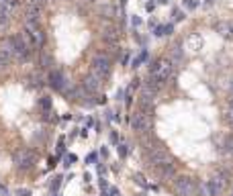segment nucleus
I'll use <instances>...</instances> for the list:
<instances>
[{
    "mask_svg": "<svg viewBox=\"0 0 233 196\" xmlns=\"http://www.w3.org/2000/svg\"><path fill=\"white\" fill-rule=\"evenodd\" d=\"M145 162H147V166H153V167L166 163L168 162V151H166V147L164 145H155V147H151V149H147L145 151Z\"/></svg>",
    "mask_w": 233,
    "mask_h": 196,
    "instance_id": "nucleus-8",
    "label": "nucleus"
},
{
    "mask_svg": "<svg viewBox=\"0 0 233 196\" xmlns=\"http://www.w3.org/2000/svg\"><path fill=\"white\" fill-rule=\"evenodd\" d=\"M133 180L137 182V184H139L141 188H149V184H147L145 182V178H143V174H135V176H133Z\"/></svg>",
    "mask_w": 233,
    "mask_h": 196,
    "instance_id": "nucleus-26",
    "label": "nucleus"
},
{
    "mask_svg": "<svg viewBox=\"0 0 233 196\" xmlns=\"http://www.w3.org/2000/svg\"><path fill=\"white\" fill-rule=\"evenodd\" d=\"M184 47L188 49L190 53H199L200 49L204 47V39L199 33H190L188 37H186V41H184Z\"/></svg>",
    "mask_w": 233,
    "mask_h": 196,
    "instance_id": "nucleus-15",
    "label": "nucleus"
},
{
    "mask_svg": "<svg viewBox=\"0 0 233 196\" xmlns=\"http://www.w3.org/2000/svg\"><path fill=\"white\" fill-rule=\"evenodd\" d=\"M174 190L178 196H196V182L190 176H176Z\"/></svg>",
    "mask_w": 233,
    "mask_h": 196,
    "instance_id": "nucleus-5",
    "label": "nucleus"
},
{
    "mask_svg": "<svg viewBox=\"0 0 233 196\" xmlns=\"http://www.w3.org/2000/svg\"><path fill=\"white\" fill-rule=\"evenodd\" d=\"M223 151L227 153V155H233V135H227L223 141Z\"/></svg>",
    "mask_w": 233,
    "mask_h": 196,
    "instance_id": "nucleus-23",
    "label": "nucleus"
},
{
    "mask_svg": "<svg viewBox=\"0 0 233 196\" xmlns=\"http://www.w3.org/2000/svg\"><path fill=\"white\" fill-rule=\"evenodd\" d=\"M0 194H4V196L8 194V190H6V186H2V184H0Z\"/></svg>",
    "mask_w": 233,
    "mask_h": 196,
    "instance_id": "nucleus-38",
    "label": "nucleus"
},
{
    "mask_svg": "<svg viewBox=\"0 0 233 196\" xmlns=\"http://www.w3.org/2000/svg\"><path fill=\"white\" fill-rule=\"evenodd\" d=\"M96 162V153H90V155H88V163H94Z\"/></svg>",
    "mask_w": 233,
    "mask_h": 196,
    "instance_id": "nucleus-36",
    "label": "nucleus"
},
{
    "mask_svg": "<svg viewBox=\"0 0 233 196\" xmlns=\"http://www.w3.org/2000/svg\"><path fill=\"white\" fill-rule=\"evenodd\" d=\"M158 2H160V4H168V2H170V0H158Z\"/></svg>",
    "mask_w": 233,
    "mask_h": 196,
    "instance_id": "nucleus-42",
    "label": "nucleus"
},
{
    "mask_svg": "<svg viewBox=\"0 0 233 196\" xmlns=\"http://www.w3.org/2000/svg\"><path fill=\"white\" fill-rule=\"evenodd\" d=\"M39 108H41V113L47 117V114L51 113V108H53V98H49V96H41V98H39Z\"/></svg>",
    "mask_w": 233,
    "mask_h": 196,
    "instance_id": "nucleus-20",
    "label": "nucleus"
},
{
    "mask_svg": "<svg viewBox=\"0 0 233 196\" xmlns=\"http://www.w3.org/2000/svg\"><path fill=\"white\" fill-rule=\"evenodd\" d=\"M111 196H119V190H116V188H111Z\"/></svg>",
    "mask_w": 233,
    "mask_h": 196,
    "instance_id": "nucleus-40",
    "label": "nucleus"
},
{
    "mask_svg": "<svg viewBox=\"0 0 233 196\" xmlns=\"http://www.w3.org/2000/svg\"><path fill=\"white\" fill-rule=\"evenodd\" d=\"M15 59V47H12V39L10 37H4L0 39V65L6 68Z\"/></svg>",
    "mask_w": 233,
    "mask_h": 196,
    "instance_id": "nucleus-9",
    "label": "nucleus"
},
{
    "mask_svg": "<svg viewBox=\"0 0 233 196\" xmlns=\"http://www.w3.org/2000/svg\"><path fill=\"white\" fill-rule=\"evenodd\" d=\"M12 39V47H15V59H21V61H25V59L31 55V49H33V43H31V39L27 37V33H16L10 37Z\"/></svg>",
    "mask_w": 233,
    "mask_h": 196,
    "instance_id": "nucleus-3",
    "label": "nucleus"
},
{
    "mask_svg": "<svg viewBox=\"0 0 233 196\" xmlns=\"http://www.w3.org/2000/svg\"><path fill=\"white\" fill-rule=\"evenodd\" d=\"M215 29H217L219 33L223 35V37H231V35H233L231 23H217V24H215Z\"/></svg>",
    "mask_w": 233,
    "mask_h": 196,
    "instance_id": "nucleus-22",
    "label": "nucleus"
},
{
    "mask_svg": "<svg viewBox=\"0 0 233 196\" xmlns=\"http://www.w3.org/2000/svg\"><path fill=\"white\" fill-rule=\"evenodd\" d=\"M63 143H66V139L59 137V141H57V153H63V149H66V147H63Z\"/></svg>",
    "mask_w": 233,
    "mask_h": 196,
    "instance_id": "nucleus-29",
    "label": "nucleus"
},
{
    "mask_svg": "<svg viewBox=\"0 0 233 196\" xmlns=\"http://www.w3.org/2000/svg\"><path fill=\"white\" fill-rule=\"evenodd\" d=\"M229 184V172L225 170H217L211 180H207V188H209V196H219L225 190V186Z\"/></svg>",
    "mask_w": 233,
    "mask_h": 196,
    "instance_id": "nucleus-4",
    "label": "nucleus"
},
{
    "mask_svg": "<svg viewBox=\"0 0 233 196\" xmlns=\"http://www.w3.org/2000/svg\"><path fill=\"white\" fill-rule=\"evenodd\" d=\"M145 8H147V10H149V12H153V8H155V6H153V4H151V2H147V4H145Z\"/></svg>",
    "mask_w": 233,
    "mask_h": 196,
    "instance_id": "nucleus-39",
    "label": "nucleus"
},
{
    "mask_svg": "<svg viewBox=\"0 0 233 196\" xmlns=\"http://www.w3.org/2000/svg\"><path fill=\"white\" fill-rule=\"evenodd\" d=\"M158 176H160V180H174L176 178V166L170 163V162L158 166Z\"/></svg>",
    "mask_w": 233,
    "mask_h": 196,
    "instance_id": "nucleus-18",
    "label": "nucleus"
},
{
    "mask_svg": "<svg viewBox=\"0 0 233 196\" xmlns=\"http://www.w3.org/2000/svg\"><path fill=\"white\" fill-rule=\"evenodd\" d=\"M37 2H39V4H41V6H43V4H49L51 0H37Z\"/></svg>",
    "mask_w": 233,
    "mask_h": 196,
    "instance_id": "nucleus-41",
    "label": "nucleus"
},
{
    "mask_svg": "<svg viewBox=\"0 0 233 196\" xmlns=\"http://www.w3.org/2000/svg\"><path fill=\"white\" fill-rule=\"evenodd\" d=\"M184 19V12L182 10H174V20H182Z\"/></svg>",
    "mask_w": 233,
    "mask_h": 196,
    "instance_id": "nucleus-31",
    "label": "nucleus"
},
{
    "mask_svg": "<svg viewBox=\"0 0 233 196\" xmlns=\"http://www.w3.org/2000/svg\"><path fill=\"white\" fill-rule=\"evenodd\" d=\"M131 23H133V27H139V24H141V19H137V16H133V20H131Z\"/></svg>",
    "mask_w": 233,
    "mask_h": 196,
    "instance_id": "nucleus-37",
    "label": "nucleus"
},
{
    "mask_svg": "<svg viewBox=\"0 0 233 196\" xmlns=\"http://www.w3.org/2000/svg\"><path fill=\"white\" fill-rule=\"evenodd\" d=\"M153 102H155V94H151L147 88H143L141 94H139V110L151 114V110H153Z\"/></svg>",
    "mask_w": 233,
    "mask_h": 196,
    "instance_id": "nucleus-13",
    "label": "nucleus"
},
{
    "mask_svg": "<svg viewBox=\"0 0 233 196\" xmlns=\"http://www.w3.org/2000/svg\"><path fill=\"white\" fill-rule=\"evenodd\" d=\"M90 2H92V0H90Z\"/></svg>",
    "mask_w": 233,
    "mask_h": 196,
    "instance_id": "nucleus-45",
    "label": "nucleus"
},
{
    "mask_svg": "<svg viewBox=\"0 0 233 196\" xmlns=\"http://www.w3.org/2000/svg\"><path fill=\"white\" fill-rule=\"evenodd\" d=\"M59 184H62V178H55V180H53V184H51V190H57V188H59Z\"/></svg>",
    "mask_w": 233,
    "mask_h": 196,
    "instance_id": "nucleus-33",
    "label": "nucleus"
},
{
    "mask_svg": "<svg viewBox=\"0 0 233 196\" xmlns=\"http://www.w3.org/2000/svg\"><path fill=\"white\" fill-rule=\"evenodd\" d=\"M145 59H147V51H145V49H143V51H141V53L137 55L135 59H133V64H131V65H133V68H139V65L143 64V61H145Z\"/></svg>",
    "mask_w": 233,
    "mask_h": 196,
    "instance_id": "nucleus-24",
    "label": "nucleus"
},
{
    "mask_svg": "<svg viewBox=\"0 0 233 196\" xmlns=\"http://www.w3.org/2000/svg\"><path fill=\"white\" fill-rule=\"evenodd\" d=\"M116 151H119V155H121V157H127V153H129V151H127V145H119V147H116Z\"/></svg>",
    "mask_w": 233,
    "mask_h": 196,
    "instance_id": "nucleus-27",
    "label": "nucleus"
},
{
    "mask_svg": "<svg viewBox=\"0 0 233 196\" xmlns=\"http://www.w3.org/2000/svg\"><path fill=\"white\" fill-rule=\"evenodd\" d=\"M186 6L192 10V8H196V2H194V0H186Z\"/></svg>",
    "mask_w": 233,
    "mask_h": 196,
    "instance_id": "nucleus-34",
    "label": "nucleus"
},
{
    "mask_svg": "<svg viewBox=\"0 0 233 196\" xmlns=\"http://www.w3.org/2000/svg\"><path fill=\"white\" fill-rule=\"evenodd\" d=\"M102 39L107 41L108 45H116V43H119V39H121V31L116 29L115 24H107L104 31H102Z\"/></svg>",
    "mask_w": 233,
    "mask_h": 196,
    "instance_id": "nucleus-16",
    "label": "nucleus"
},
{
    "mask_svg": "<svg viewBox=\"0 0 233 196\" xmlns=\"http://www.w3.org/2000/svg\"><path fill=\"white\" fill-rule=\"evenodd\" d=\"M39 19H41V4L37 0H27V4H25V20L39 23Z\"/></svg>",
    "mask_w": 233,
    "mask_h": 196,
    "instance_id": "nucleus-12",
    "label": "nucleus"
},
{
    "mask_svg": "<svg viewBox=\"0 0 233 196\" xmlns=\"http://www.w3.org/2000/svg\"><path fill=\"white\" fill-rule=\"evenodd\" d=\"M164 29V35H172V31H174V24H166V27H162Z\"/></svg>",
    "mask_w": 233,
    "mask_h": 196,
    "instance_id": "nucleus-30",
    "label": "nucleus"
},
{
    "mask_svg": "<svg viewBox=\"0 0 233 196\" xmlns=\"http://www.w3.org/2000/svg\"><path fill=\"white\" fill-rule=\"evenodd\" d=\"M41 65L43 68H49V65H53V57L49 53H41Z\"/></svg>",
    "mask_w": 233,
    "mask_h": 196,
    "instance_id": "nucleus-25",
    "label": "nucleus"
},
{
    "mask_svg": "<svg viewBox=\"0 0 233 196\" xmlns=\"http://www.w3.org/2000/svg\"><path fill=\"white\" fill-rule=\"evenodd\" d=\"M100 84H102V80H100V78H96L94 74H88L86 78L82 80V90H86L88 94L98 92V88H100Z\"/></svg>",
    "mask_w": 233,
    "mask_h": 196,
    "instance_id": "nucleus-17",
    "label": "nucleus"
},
{
    "mask_svg": "<svg viewBox=\"0 0 233 196\" xmlns=\"http://www.w3.org/2000/svg\"><path fill=\"white\" fill-rule=\"evenodd\" d=\"M0 69H4V68H2V65H0Z\"/></svg>",
    "mask_w": 233,
    "mask_h": 196,
    "instance_id": "nucleus-44",
    "label": "nucleus"
},
{
    "mask_svg": "<svg viewBox=\"0 0 233 196\" xmlns=\"http://www.w3.org/2000/svg\"><path fill=\"white\" fill-rule=\"evenodd\" d=\"M131 129L135 133H147L151 129V114L143 110H135L131 114Z\"/></svg>",
    "mask_w": 233,
    "mask_h": 196,
    "instance_id": "nucleus-7",
    "label": "nucleus"
},
{
    "mask_svg": "<svg viewBox=\"0 0 233 196\" xmlns=\"http://www.w3.org/2000/svg\"><path fill=\"white\" fill-rule=\"evenodd\" d=\"M47 84L55 92H63L66 86H68V78H66V74L59 72V69H51V72H49V78H47Z\"/></svg>",
    "mask_w": 233,
    "mask_h": 196,
    "instance_id": "nucleus-10",
    "label": "nucleus"
},
{
    "mask_svg": "<svg viewBox=\"0 0 233 196\" xmlns=\"http://www.w3.org/2000/svg\"><path fill=\"white\" fill-rule=\"evenodd\" d=\"M74 162H76V155H74V153L66 155V166H70V163H74Z\"/></svg>",
    "mask_w": 233,
    "mask_h": 196,
    "instance_id": "nucleus-32",
    "label": "nucleus"
},
{
    "mask_svg": "<svg viewBox=\"0 0 233 196\" xmlns=\"http://www.w3.org/2000/svg\"><path fill=\"white\" fill-rule=\"evenodd\" d=\"M100 196H111V194H108V192H104V190H102V192H100Z\"/></svg>",
    "mask_w": 233,
    "mask_h": 196,
    "instance_id": "nucleus-43",
    "label": "nucleus"
},
{
    "mask_svg": "<svg viewBox=\"0 0 233 196\" xmlns=\"http://www.w3.org/2000/svg\"><path fill=\"white\" fill-rule=\"evenodd\" d=\"M111 72H112L111 55H108V53H102V51L94 53L92 61H90V74H94V76H96V78H100V80H107L108 76H111Z\"/></svg>",
    "mask_w": 233,
    "mask_h": 196,
    "instance_id": "nucleus-1",
    "label": "nucleus"
},
{
    "mask_svg": "<svg viewBox=\"0 0 233 196\" xmlns=\"http://www.w3.org/2000/svg\"><path fill=\"white\" fill-rule=\"evenodd\" d=\"M223 121L227 122L229 127H233V98H229L227 106H225V110H223Z\"/></svg>",
    "mask_w": 233,
    "mask_h": 196,
    "instance_id": "nucleus-21",
    "label": "nucleus"
},
{
    "mask_svg": "<svg viewBox=\"0 0 233 196\" xmlns=\"http://www.w3.org/2000/svg\"><path fill=\"white\" fill-rule=\"evenodd\" d=\"M149 76H151V78H155V80H160L162 84H166L172 76H174V64H172L168 57L155 59L153 64L149 65Z\"/></svg>",
    "mask_w": 233,
    "mask_h": 196,
    "instance_id": "nucleus-2",
    "label": "nucleus"
},
{
    "mask_svg": "<svg viewBox=\"0 0 233 196\" xmlns=\"http://www.w3.org/2000/svg\"><path fill=\"white\" fill-rule=\"evenodd\" d=\"M16 0H2V4H0V24H4L10 20V16L15 15L16 10Z\"/></svg>",
    "mask_w": 233,
    "mask_h": 196,
    "instance_id": "nucleus-14",
    "label": "nucleus"
},
{
    "mask_svg": "<svg viewBox=\"0 0 233 196\" xmlns=\"http://www.w3.org/2000/svg\"><path fill=\"white\" fill-rule=\"evenodd\" d=\"M131 102H133V96H131V88H129V90H127V98H125L127 108H131Z\"/></svg>",
    "mask_w": 233,
    "mask_h": 196,
    "instance_id": "nucleus-28",
    "label": "nucleus"
},
{
    "mask_svg": "<svg viewBox=\"0 0 233 196\" xmlns=\"http://www.w3.org/2000/svg\"><path fill=\"white\" fill-rule=\"evenodd\" d=\"M25 33L31 39L33 47H43L45 45V33L43 29L39 27V23H31V20H25Z\"/></svg>",
    "mask_w": 233,
    "mask_h": 196,
    "instance_id": "nucleus-6",
    "label": "nucleus"
},
{
    "mask_svg": "<svg viewBox=\"0 0 233 196\" xmlns=\"http://www.w3.org/2000/svg\"><path fill=\"white\" fill-rule=\"evenodd\" d=\"M16 194H19V196H29L31 192H29V190H21V188H19V190H16Z\"/></svg>",
    "mask_w": 233,
    "mask_h": 196,
    "instance_id": "nucleus-35",
    "label": "nucleus"
},
{
    "mask_svg": "<svg viewBox=\"0 0 233 196\" xmlns=\"http://www.w3.org/2000/svg\"><path fill=\"white\" fill-rule=\"evenodd\" d=\"M15 162H16V167H19V170H31L33 163H35V155H33V151H29V149H21V151L16 153Z\"/></svg>",
    "mask_w": 233,
    "mask_h": 196,
    "instance_id": "nucleus-11",
    "label": "nucleus"
},
{
    "mask_svg": "<svg viewBox=\"0 0 233 196\" xmlns=\"http://www.w3.org/2000/svg\"><path fill=\"white\" fill-rule=\"evenodd\" d=\"M172 61V64H174V68L176 65H180L182 64V61H184V49L180 47V45H174V47H172V51H170V57H168Z\"/></svg>",
    "mask_w": 233,
    "mask_h": 196,
    "instance_id": "nucleus-19",
    "label": "nucleus"
}]
</instances>
